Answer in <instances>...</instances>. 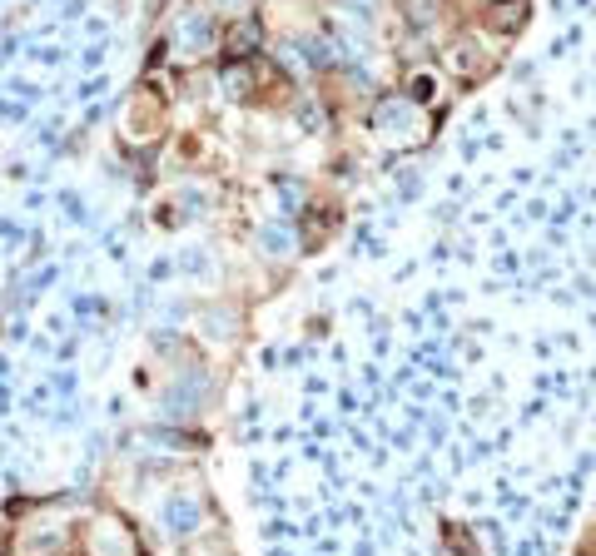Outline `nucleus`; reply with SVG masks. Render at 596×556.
Returning a JSON list of instances; mask_svg holds the SVG:
<instances>
[{"mask_svg":"<svg viewBox=\"0 0 596 556\" xmlns=\"http://www.w3.org/2000/svg\"><path fill=\"white\" fill-rule=\"evenodd\" d=\"M487 20H492L497 30H517V25L527 20V0H512L507 10H497V5H492V10H487Z\"/></svg>","mask_w":596,"mask_h":556,"instance_id":"nucleus-1","label":"nucleus"}]
</instances>
